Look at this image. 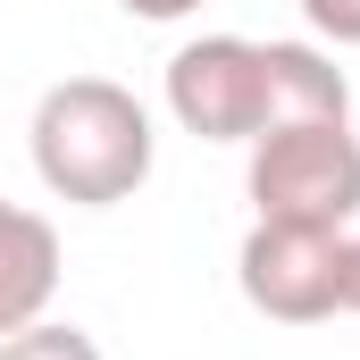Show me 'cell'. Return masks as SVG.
I'll return each instance as SVG.
<instances>
[{"mask_svg":"<svg viewBox=\"0 0 360 360\" xmlns=\"http://www.w3.org/2000/svg\"><path fill=\"white\" fill-rule=\"evenodd\" d=\"M34 176L51 184L59 201L76 210H117L151 184V160H160V134H151V109L109 76H68L34 101Z\"/></svg>","mask_w":360,"mask_h":360,"instance_id":"1","label":"cell"},{"mask_svg":"<svg viewBox=\"0 0 360 360\" xmlns=\"http://www.w3.org/2000/svg\"><path fill=\"white\" fill-rule=\"evenodd\" d=\"M243 193H252V218H276V226H352L360 218L352 117H302V126L252 134Z\"/></svg>","mask_w":360,"mask_h":360,"instance_id":"2","label":"cell"},{"mask_svg":"<svg viewBox=\"0 0 360 360\" xmlns=\"http://www.w3.org/2000/svg\"><path fill=\"white\" fill-rule=\"evenodd\" d=\"M344 243H352V226H276V218H252V235L235 252V285L276 327H319V319L344 310Z\"/></svg>","mask_w":360,"mask_h":360,"instance_id":"3","label":"cell"},{"mask_svg":"<svg viewBox=\"0 0 360 360\" xmlns=\"http://www.w3.org/2000/svg\"><path fill=\"white\" fill-rule=\"evenodd\" d=\"M168 117L201 143H252L269 134V42L252 34H201L168 59Z\"/></svg>","mask_w":360,"mask_h":360,"instance_id":"4","label":"cell"},{"mask_svg":"<svg viewBox=\"0 0 360 360\" xmlns=\"http://www.w3.org/2000/svg\"><path fill=\"white\" fill-rule=\"evenodd\" d=\"M51 293H59V226L0 193V335L51 319Z\"/></svg>","mask_w":360,"mask_h":360,"instance_id":"5","label":"cell"},{"mask_svg":"<svg viewBox=\"0 0 360 360\" xmlns=\"http://www.w3.org/2000/svg\"><path fill=\"white\" fill-rule=\"evenodd\" d=\"M302 117H352V76L319 42H269V126Z\"/></svg>","mask_w":360,"mask_h":360,"instance_id":"6","label":"cell"},{"mask_svg":"<svg viewBox=\"0 0 360 360\" xmlns=\"http://www.w3.org/2000/svg\"><path fill=\"white\" fill-rule=\"evenodd\" d=\"M0 360H101L84 327H59V319H34V327H17V335H0Z\"/></svg>","mask_w":360,"mask_h":360,"instance_id":"7","label":"cell"},{"mask_svg":"<svg viewBox=\"0 0 360 360\" xmlns=\"http://www.w3.org/2000/svg\"><path fill=\"white\" fill-rule=\"evenodd\" d=\"M302 17H310V34H319V42L360 51V0H302Z\"/></svg>","mask_w":360,"mask_h":360,"instance_id":"8","label":"cell"},{"mask_svg":"<svg viewBox=\"0 0 360 360\" xmlns=\"http://www.w3.org/2000/svg\"><path fill=\"white\" fill-rule=\"evenodd\" d=\"M126 17H143V25H176V17H193L201 0H117Z\"/></svg>","mask_w":360,"mask_h":360,"instance_id":"9","label":"cell"},{"mask_svg":"<svg viewBox=\"0 0 360 360\" xmlns=\"http://www.w3.org/2000/svg\"><path fill=\"white\" fill-rule=\"evenodd\" d=\"M344 310H352V319H360V235H352V243H344Z\"/></svg>","mask_w":360,"mask_h":360,"instance_id":"10","label":"cell"}]
</instances>
